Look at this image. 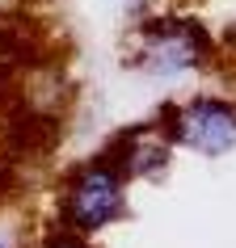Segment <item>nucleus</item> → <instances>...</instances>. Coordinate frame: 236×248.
<instances>
[{
  "instance_id": "nucleus-6",
  "label": "nucleus",
  "mask_w": 236,
  "mask_h": 248,
  "mask_svg": "<svg viewBox=\"0 0 236 248\" xmlns=\"http://www.w3.org/2000/svg\"><path fill=\"white\" fill-rule=\"evenodd\" d=\"M0 248H4V244H0Z\"/></svg>"
},
{
  "instance_id": "nucleus-2",
  "label": "nucleus",
  "mask_w": 236,
  "mask_h": 248,
  "mask_svg": "<svg viewBox=\"0 0 236 248\" xmlns=\"http://www.w3.org/2000/svg\"><path fill=\"white\" fill-rule=\"evenodd\" d=\"M202 55H207V34L185 17H160L135 30V63L156 76L190 72L202 63Z\"/></svg>"
},
{
  "instance_id": "nucleus-4",
  "label": "nucleus",
  "mask_w": 236,
  "mask_h": 248,
  "mask_svg": "<svg viewBox=\"0 0 236 248\" xmlns=\"http://www.w3.org/2000/svg\"><path fill=\"white\" fill-rule=\"evenodd\" d=\"M165 156H169V143H165V139H152V135H127V143L122 147H114V164L122 172H127V177H131V172H156L160 164H165Z\"/></svg>"
},
{
  "instance_id": "nucleus-1",
  "label": "nucleus",
  "mask_w": 236,
  "mask_h": 248,
  "mask_svg": "<svg viewBox=\"0 0 236 248\" xmlns=\"http://www.w3.org/2000/svg\"><path fill=\"white\" fill-rule=\"evenodd\" d=\"M127 206V172L114 160H93L67 177L59 194V215L76 235H93L114 223Z\"/></svg>"
},
{
  "instance_id": "nucleus-5",
  "label": "nucleus",
  "mask_w": 236,
  "mask_h": 248,
  "mask_svg": "<svg viewBox=\"0 0 236 248\" xmlns=\"http://www.w3.org/2000/svg\"><path fill=\"white\" fill-rule=\"evenodd\" d=\"M47 248H93V244H84L80 235H59V240H51Z\"/></svg>"
},
{
  "instance_id": "nucleus-3",
  "label": "nucleus",
  "mask_w": 236,
  "mask_h": 248,
  "mask_svg": "<svg viewBox=\"0 0 236 248\" xmlns=\"http://www.w3.org/2000/svg\"><path fill=\"white\" fill-rule=\"evenodd\" d=\"M169 143L198 156H228L236 147V105L219 97H194L169 114Z\"/></svg>"
}]
</instances>
